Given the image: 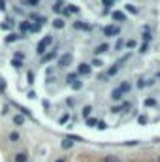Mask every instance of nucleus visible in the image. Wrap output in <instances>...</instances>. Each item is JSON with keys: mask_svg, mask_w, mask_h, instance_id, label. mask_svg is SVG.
<instances>
[{"mask_svg": "<svg viewBox=\"0 0 160 162\" xmlns=\"http://www.w3.org/2000/svg\"><path fill=\"white\" fill-rule=\"evenodd\" d=\"M51 42H53V36H45L40 43H38V47H36V51H38V55H43L45 53V49L51 45Z\"/></svg>", "mask_w": 160, "mask_h": 162, "instance_id": "obj_1", "label": "nucleus"}, {"mask_svg": "<svg viewBox=\"0 0 160 162\" xmlns=\"http://www.w3.org/2000/svg\"><path fill=\"white\" fill-rule=\"evenodd\" d=\"M119 32H121V28L115 26V25H108V26H104V34H106V36H117Z\"/></svg>", "mask_w": 160, "mask_h": 162, "instance_id": "obj_2", "label": "nucleus"}, {"mask_svg": "<svg viewBox=\"0 0 160 162\" xmlns=\"http://www.w3.org/2000/svg\"><path fill=\"white\" fill-rule=\"evenodd\" d=\"M72 64V55L70 53H66V55H62L60 59H58V66L60 68H66V66H70Z\"/></svg>", "mask_w": 160, "mask_h": 162, "instance_id": "obj_3", "label": "nucleus"}, {"mask_svg": "<svg viewBox=\"0 0 160 162\" xmlns=\"http://www.w3.org/2000/svg\"><path fill=\"white\" fill-rule=\"evenodd\" d=\"M77 74H81V75H87V74H91V64H85V62H81V64H79V68H77Z\"/></svg>", "mask_w": 160, "mask_h": 162, "instance_id": "obj_4", "label": "nucleus"}, {"mask_svg": "<svg viewBox=\"0 0 160 162\" xmlns=\"http://www.w3.org/2000/svg\"><path fill=\"white\" fill-rule=\"evenodd\" d=\"M55 57H57V51H51V53H47V55L41 57V62H43V64H45V62H51Z\"/></svg>", "mask_w": 160, "mask_h": 162, "instance_id": "obj_5", "label": "nucleus"}, {"mask_svg": "<svg viewBox=\"0 0 160 162\" xmlns=\"http://www.w3.org/2000/svg\"><path fill=\"white\" fill-rule=\"evenodd\" d=\"M111 17H113L115 21H126V15H124L123 11H113V13H111Z\"/></svg>", "mask_w": 160, "mask_h": 162, "instance_id": "obj_6", "label": "nucleus"}, {"mask_svg": "<svg viewBox=\"0 0 160 162\" xmlns=\"http://www.w3.org/2000/svg\"><path fill=\"white\" fill-rule=\"evenodd\" d=\"M106 51H109V45H108V43H102V45H98V47L94 49L96 55H102V53H106Z\"/></svg>", "mask_w": 160, "mask_h": 162, "instance_id": "obj_7", "label": "nucleus"}, {"mask_svg": "<svg viewBox=\"0 0 160 162\" xmlns=\"http://www.w3.org/2000/svg\"><path fill=\"white\" fill-rule=\"evenodd\" d=\"M124 109H130V104H123V106H117V108H113V109H111V113H121V111H124Z\"/></svg>", "mask_w": 160, "mask_h": 162, "instance_id": "obj_8", "label": "nucleus"}, {"mask_svg": "<svg viewBox=\"0 0 160 162\" xmlns=\"http://www.w3.org/2000/svg\"><path fill=\"white\" fill-rule=\"evenodd\" d=\"M26 160H28L26 153H17V155H15V162H26Z\"/></svg>", "mask_w": 160, "mask_h": 162, "instance_id": "obj_9", "label": "nucleus"}, {"mask_svg": "<svg viewBox=\"0 0 160 162\" xmlns=\"http://www.w3.org/2000/svg\"><path fill=\"white\" fill-rule=\"evenodd\" d=\"M74 26L75 28H83V30H91V25H85V23H79V21L74 23Z\"/></svg>", "mask_w": 160, "mask_h": 162, "instance_id": "obj_10", "label": "nucleus"}, {"mask_svg": "<svg viewBox=\"0 0 160 162\" xmlns=\"http://www.w3.org/2000/svg\"><path fill=\"white\" fill-rule=\"evenodd\" d=\"M119 91H121L123 94H124V92H128V91H130V83H128V81H124V83L119 87Z\"/></svg>", "mask_w": 160, "mask_h": 162, "instance_id": "obj_11", "label": "nucleus"}, {"mask_svg": "<svg viewBox=\"0 0 160 162\" xmlns=\"http://www.w3.org/2000/svg\"><path fill=\"white\" fill-rule=\"evenodd\" d=\"M111 98H113V100H121V98H123V92H121L119 89H115V91L111 92Z\"/></svg>", "mask_w": 160, "mask_h": 162, "instance_id": "obj_12", "label": "nucleus"}, {"mask_svg": "<svg viewBox=\"0 0 160 162\" xmlns=\"http://www.w3.org/2000/svg\"><path fill=\"white\" fill-rule=\"evenodd\" d=\"M13 123H15L17 126H21V125L25 123V117H23V115H15V117H13Z\"/></svg>", "mask_w": 160, "mask_h": 162, "instance_id": "obj_13", "label": "nucleus"}, {"mask_svg": "<svg viewBox=\"0 0 160 162\" xmlns=\"http://www.w3.org/2000/svg\"><path fill=\"white\" fill-rule=\"evenodd\" d=\"M53 26H55V28H64V21H62V19H55V21H53Z\"/></svg>", "mask_w": 160, "mask_h": 162, "instance_id": "obj_14", "label": "nucleus"}, {"mask_svg": "<svg viewBox=\"0 0 160 162\" xmlns=\"http://www.w3.org/2000/svg\"><path fill=\"white\" fill-rule=\"evenodd\" d=\"M26 30H30V23H28V21H23V23H21V32L25 34Z\"/></svg>", "mask_w": 160, "mask_h": 162, "instance_id": "obj_15", "label": "nucleus"}, {"mask_svg": "<svg viewBox=\"0 0 160 162\" xmlns=\"http://www.w3.org/2000/svg\"><path fill=\"white\" fill-rule=\"evenodd\" d=\"M21 36H17V34H9V36H6V43H11V42H15V40H19Z\"/></svg>", "mask_w": 160, "mask_h": 162, "instance_id": "obj_16", "label": "nucleus"}, {"mask_svg": "<svg viewBox=\"0 0 160 162\" xmlns=\"http://www.w3.org/2000/svg\"><path fill=\"white\" fill-rule=\"evenodd\" d=\"M104 162H121V159H117L113 155H108V157H104Z\"/></svg>", "mask_w": 160, "mask_h": 162, "instance_id": "obj_17", "label": "nucleus"}, {"mask_svg": "<svg viewBox=\"0 0 160 162\" xmlns=\"http://www.w3.org/2000/svg\"><path fill=\"white\" fill-rule=\"evenodd\" d=\"M119 72V64H113L111 68H109V72H108V75H115Z\"/></svg>", "mask_w": 160, "mask_h": 162, "instance_id": "obj_18", "label": "nucleus"}, {"mask_svg": "<svg viewBox=\"0 0 160 162\" xmlns=\"http://www.w3.org/2000/svg\"><path fill=\"white\" fill-rule=\"evenodd\" d=\"M66 81L72 85L74 81H77V74H68V77H66Z\"/></svg>", "mask_w": 160, "mask_h": 162, "instance_id": "obj_19", "label": "nucleus"}, {"mask_svg": "<svg viewBox=\"0 0 160 162\" xmlns=\"http://www.w3.org/2000/svg\"><path fill=\"white\" fill-rule=\"evenodd\" d=\"M40 30H41V25H38V23L30 25V32H40Z\"/></svg>", "mask_w": 160, "mask_h": 162, "instance_id": "obj_20", "label": "nucleus"}, {"mask_svg": "<svg viewBox=\"0 0 160 162\" xmlns=\"http://www.w3.org/2000/svg\"><path fill=\"white\" fill-rule=\"evenodd\" d=\"M91 111H92V108H91V106H85V108H83V117H87V119H89Z\"/></svg>", "mask_w": 160, "mask_h": 162, "instance_id": "obj_21", "label": "nucleus"}, {"mask_svg": "<svg viewBox=\"0 0 160 162\" xmlns=\"http://www.w3.org/2000/svg\"><path fill=\"white\" fill-rule=\"evenodd\" d=\"M126 11H130V13H138V8L132 6V4H126Z\"/></svg>", "mask_w": 160, "mask_h": 162, "instance_id": "obj_22", "label": "nucleus"}, {"mask_svg": "<svg viewBox=\"0 0 160 162\" xmlns=\"http://www.w3.org/2000/svg\"><path fill=\"white\" fill-rule=\"evenodd\" d=\"M72 145H74V143H72V142H70V140H68V138H66V140H64V142H62V149H70V147H72Z\"/></svg>", "mask_w": 160, "mask_h": 162, "instance_id": "obj_23", "label": "nucleus"}, {"mask_svg": "<svg viewBox=\"0 0 160 162\" xmlns=\"http://www.w3.org/2000/svg\"><path fill=\"white\" fill-rule=\"evenodd\" d=\"M53 11H57V13H60V11H62V4H60V2H57V4L53 6Z\"/></svg>", "mask_w": 160, "mask_h": 162, "instance_id": "obj_24", "label": "nucleus"}, {"mask_svg": "<svg viewBox=\"0 0 160 162\" xmlns=\"http://www.w3.org/2000/svg\"><path fill=\"white\" fill-rule=\"evenodd\" d=\"M11 66H13V68H21V66H23V62H21V60H17V59H13V60H11Z\"/></svg>", "mask_w": 160, "mask_h": 162, "instance_id": "obj_25", "label": "nucleus"}, {"mask_svg": "<svg viewBox=\"0 0 160 162\" xmlns=\"http://www.w3.org/2000/svg\"><path fill=\"white\" fill-rule=\"evenodd\" d=\"M81 87H83V83H81V81H74V83H72V89H75V91H79Z\"/></svg>", "mask_w": 160, "mask_h": 162, "instance_id": "obj_26", "label": "nucleus"}, {"mask_svg": "<svg viewBox=\"0 0 160 162\" xmlns=\"http://www.w3.org/2000/svg\"><path fill=\"white\" fill-rule=\"evenodd\" d=\"M102 4H104V11H108L111 8V0H102Z\"/></svg>", "mask_w": 160, "mask_h": 162, "instance_id": "obj_27", "label": "nucleus"}, {"mask_svg": "<svg viewBox=\"0 0 160 162\" xmlns=\"http://www.w3.org/2000/svg\"><path fill=\"white\" fill-rule=\"evenodd\" d=\"M9 140H11V142H19V134H17V132H11V134H9Z\"/></svg>", "mask_w": 160, "mask_h": 162, "instance_id": "obj_28", "label": "nucleus"}, {"mask_svg": "<svg viewBox=\"0 0 160 162\" xmlns=\"http://www.w3.org/2000/svg\"><path fill=\"white\" fill-rule=\"evenodd\" d=\"M15 59H17V60H25V53L17 51V53H15Z\"/></svg>", "mask_w": 160, "mask_h": 162, "instance_id": "obj_29", "label": "nucleus"}, {"mask_svg": "<svg viewBox=\"0 0 160 162\" xmlns=\"http://www.w3.org/2000/svg\"><path fill=\"white\" fill-rule=\"evenodd\" d=\"M155 104H157L155 98H147V100H145V106H155Z\"/></svg>", "mask_w": 160, "mask_h": 162, "instance_id": "obj_30", "label": "nucleus"}, {"mask_svg": "<svg viewBox=\"0 0 160 162\" xmlns=\"http://www.w3.org/2000/svg\"><path fill=\"white\" fill-rule=\"evenodd\" d=\"M96 119H87V126H96Z\"/></svg>", "mask_w": 160, "mask_h": 162, "instance_id": "obj_31", "label": "nucleus"}, {"mask_svg": "<svg viewBox=\"0 0 160 162\" xmlns=\"http://www.w3.org/2000/svg\"><path fill=\"white\" fill-rule=\"evenodd\" d=\"M96 125H98V128H100V130H106V128H108V125H106L104 121H98Z\"/></svg>", "mask_w": 160, "mask_h": 162, "instance_id": "obj_32", "label": "nucleus"}, {"mask_svg": "<svg viewBox=\"0 0 160 162\" xmlns=\"http://www.w3.org/2000/svg\"><path fill=\"white\" fill-rule=\"evenodd\" d=\"M28 6H40V0H26Z\"/></svg>", "mask_w": 160, "mask_h": 162, "instance_id": "obj_33", "label": "nucleus"}, {"mask_svg": "<svg viewBox=\"0 0 160 162\" xmlns=\"http://www.w3.org/2000/svg\"><path fill=\"white\" fill-rule=\"evenodd\" d=\"M26 79H28V83H34V74H32V72H28V75H26Z\"/></svg>", "mask_w": 160, "mask_h": 162, "instance_id": "obj_34", "label": "nucleus"}, {"mask_svg": "<svg viewBox=\"0 0 160 162\" xmlns=\"http://www.w3.org/2000/svg\"><path fill=\"white\" fill-rule=\"evenodd\" d=\"M4 89H6V81L0 77V92H4Z\"/></svg>", "mask_w": 160, "mask_h": 162, "instance_id": "obj_35", "label": "nucleus"}, {"mask_svg": "<svg viewBox=\"0 0 160 162\" xmlns=\"http://www.w3.org/2000/svg\"><path fill=\"white\" fill-rule=\"evenodd\" d=\"M151 38H153V36H151V32H145V34H143V40H145V42H149Z\"/></svg>", "mask_w": 160, "mask_h": 162, "instance_id": "obj_36", "label": "nucleus"}, {"mask_svg": "<svg viewBox=\"0 0 160 162\" xmlns=\"http://www.w3.org/2000/svg\"><path fill=\"white\" fill-rule=\"evenodd\" d=\"M138 121H140V125H145V123H147V117H145V115H141Z\"/></svg>", "mask_w": 160, "mask_h": 162, "instance_id": "obj_37", "label": "nucleus"}, {"mask_svg": "<svg viewBox=\"0 0 160 162\" xmlns=\"http://www.w3.org/2000/svg\"><path fill=\"white\" fill-rule=\"evenodd\" d=\"M123 45H124V43H123V40H119V42H117V45H115V47H117V49H119V51H121V49H123Z\"/></svg>", "mask_w": 160, "mask_h": 162, "instance_id": "obj_38", "label": "nucleus"}, {"mask_svg": "<svg viewBox=\"0 0 160 162\" xmlns=\"http://www.w3.org/2000/svg\"><path fill=\"white\" fill-rule=\"evenodd\" d=\"M126 45H128V47H136V42H134V40H130V42H128Z\"/></svg>", "mask_w": 160, "mask_h": 162, "instance_id": "obj_39", "label": "nucleus"}, {"mask_svg": "<svg viewBox=\"0 0 160 162\" xmlns=\"http://www.w3.org/2000/svg\"><path fill=\"white\" fill-rule=\"evenodd\" d=\"M92 66H102V60H98V59H96V60L92 62Z\"/></svg>", "mask_w": 160, "mask_h": 162, "instance_id": "obj_40", "label": "nucleus"}, {"mask_svg": "<svg viewBox=\"0 0 160 162\" xmlns=\"http://www.w3.org/2000/svg\"><path fill=\"white\" fill-rule=\"evenodd\" d=\"M0 9H2V11L6 9V4H4V0H0Z\"/></svg>", "mask_w": 160, "mask_h": 162, "instance_id": "obj_41", "label": "nucleus"}, {"mask_svg": "<svg viewBox=\"0 0 160 162\" xmlns=\"http://www.w3.org/2000/svg\"><path fill=\"white\" fill-rule=\"evenodd\" d=\"M55 162H66V160L64 159H58V160H55Z\"/></svg>", "mask_w": 160, "mask_h": 162, "instance_id": "obj_42", "label": "nucleus"}, {"mask_svg": "<svg viewBox=\"0 0 160 162\" xmlns=\"http://www.w3.org/2000/svg\"><path fill=\"white\" fill-rule=\"evenodd\" d=\"M158 162H160V157H158Z\"/></svg>", "mask_w": 160, "mask_h": 162, "instance_id": "obj_43", "label": "nucleus"}]
</instances>
